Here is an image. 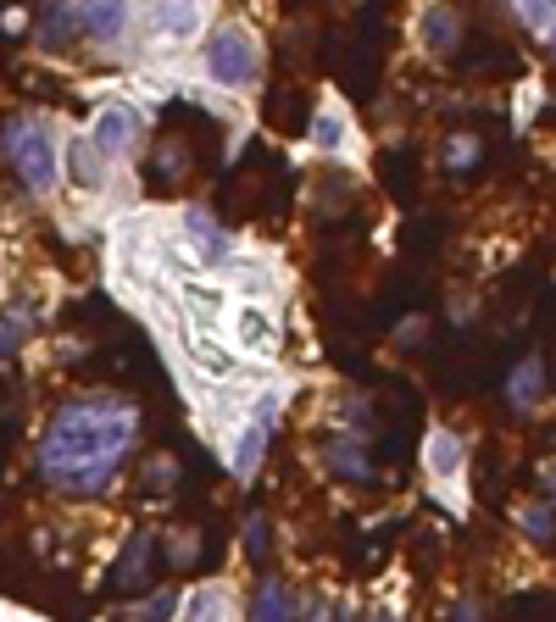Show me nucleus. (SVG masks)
<instances>
[{"instance_id":"nucleus-1","label":"nucleus","mask_w":556,"mask_h":622,"mask_svg":"<svg viewBox=\"0 0 556 622\" xmlns=\"http://www.w3.org/2000/svg\"><path fill=\"white\" fill-rule=\"evenodd\" d=\"M134 406L123 401H78L62 406L56 422L39 440V472L45 484H56L62 495H101L112 484V472L128 456L134 440Z\"/></svg>"},{"instance_id":"nucleus-2","label":"nucleus","mask_w":556,"mask_h":622,"mask_svg":"<svg viewBox=\"0 0 556 622\" xmlns=\"http://www.w3.org/2000/svg\"><path fill=\"white\" fill-rule=\"evenodd\" d=\"M0 145H7V156L23 173L28 189H39V195H45V189L56 183V134H51V123H45V117H12L7 134H0Z\"/></svg>"},{"instance_id":"nucleus-3","label":"nucleus","mask_w":556,"mask_h":622,"mask_svg":"<svg viewBox=\"0 0 556 622\" xmlns=\"http://www.w3.org/2000/svg\"><path fill=\"white\" fill-rule=\"evenodd\" d=\"M206 67L217 84H251L256 73V51H251V39L240 28H217L212 34V51H206Z\"/></svg>"},{"instance_id":"nucleus-4","label":"nucleus","mask_w":556,"mask_h":622,"mask_svg":"<svg viewBox=\"0 0 556 622\" xmlns=\"http://www.w3.org/2000/svg\"><path fill=\"white\" fill-rule=\"evenodd\" d=\"M78 23H84L89 39H117L123 23H128V7H123V0H84Z\"/></svg>"},{"instance_id":"nucleus-5","label":"nucleus","mask_w":556,"mask_h":622,"mask_svg":"<svg viewBox=\"0 0 556 622\" xmlns=\"http://www.w3.org/2000/svg\"><path fill=\"white\" fill-rule=\"evenodd\" d=\"M128 139H134V112H123V106L101 112V123H96V151H101V156H117V151H128Z\"/></svg>"},{"instance_id":"nucleus-6","label":"nucleus","mask_w":556,"mask_h":622,"mask_svg":"<svg viewBox=\"0 0 556 622\" xmlns=\"http://www.w3.org/2000/svg\"><path fill=\"white\" fill-rule=\"evenodd\" d=\"M251 622H290V595H285V584H267V589L256 595Z\"/></svg>"},{"instance_id":"nucleus-7","label":"nucleus","mask_w":556,"mask_h":622,"mask_svg":"<svg viewBox=\"0 0 556 622\" xmlns=\"http://www.w3.org/2000/svg\"><path fill=\"white\" fill-rule=\"evenodd\" d=\"M240 340H245L251 351H267V345H273V322H267V312H240Z\"/></svg>"},{"instance_id":"nucleus-8","label":"nucleus","mask_w":556,"mask_h":622,"mask_svg":"<svg viewBox=\"0 0 556 622\" xmlns=\"http://www.w3.org/2000/svg\"><path fill=\"white\" fill-rule=\"evenodd\" d=\"M429 467H434V472H445V478H451V472H456V467H462V445H456V440H451V434H434V440H429Z\"/></svg>"},{"instance_id":"nucleus-9","label":"nucleus","mask_w":556,"mask_h":622,"mask_svg":"<svg viewBox=\"0 0 556 622\" xmlns=\"http://www.w3.org/2000/svg\"><path fill=\"white\" fill-rule=\"evenodd\" d=\"M529 395H540V367L534 361H523L513 372V406H529Z\"/></svg>"},{"instance_id":"nucleus-10","label":"nucleus","mask_w":556,"mask_h":622,"mask_svg":"<svg viewBox=\"0 0 556 622\" xmlns=\"http://www.w3.org/2000/svg\"><path fill=\"white\" fill-rule=\"evenodd\" d=\"M162 23H167L173 34H190V28H195V7H190V0H167V7H162Z\"/></svg>"},{"instance_id":"nucleus-11","label":"nucleus","mask_w":556,"mask_h":622,"mask_svg":"<svg viewBox=\"0 0 556 622\" xmlns=\"http://www.w3.org/2000/svg\"><path fill=\"white\" fill-rule=\"evenodd\" d=\"M190 622H228V606L217 595H195L190 600Z\"/></svg>"},{"instance_id":"nucleus-12","label":"nucleus","mask_w":556,"mask_h":622,"mask_svg":"<svg viewBox=\"0 0 556 622\" xmlns=\"http://www.w3.org/2000/svg\"><path fill=\"white\" fill-rule=\"evenodd\" d=\"M513 12H518L523 23H534V28H540V23H551V17H556V0H513Z\"/></svg>"},{"instance_id":"nucleus-13","label":"nucleus","mask_w":556,"mask_h":622,"mask_svg":"<svg viewBox=\"0 0 556 622\" xmlns=\"http://www.w3.org/2000/svg\"><path fill=\"white\" fill-rule=\"evenodd\" d=\"M73 173H78V183H84V189H96V183H101V167H96V156H89V145L73 156Z\"/></svg>"},{"instance_id":"nucleus-14","label":"nucleus","mask_w":556,"mask_h":622,"mask_svg":"<svg viewBox=\"0 0 556 622\" xmlns=\"http://www.w3.org/2000/svg\"><path fill=\"white\" fill-rule=\"evenodd\" d=\"M317 145H323V151H334V145H340V117H334V112H323V117H317Z\"/></svg>"},{"instance_id":"nucleus-15","label":"nucleus","mask_w":556,"mask_h":622,"mask_svg":"<svg viewBox=\"0 0 556 622\" xmlns=\"http://www.w3.org/2000/svg\"><path fill=\"white\" fill-rule=\"evenodd\" d=\"M190 233L201 239L206 251H217V233H212V223H206V212H190Z\"/></svg>"},{"instance_id":"nucleus-16","label":"nucleus","mask_w":556,"mask_h":622,"mask_svg":"<svg viewBox=\"0 0 556 622\" xmlns=\"http://www.w3.org/2000/svg\"><path fill=\"white\" fill-rule=\"evenodd\" d=\"M62 39H67V7L56 0V7H51V45H62Z\"/></svg>"},{"instance_id":"nucleus-17","label":"nucleus","mask_w":556,"mask_h":622,"mask_svg":"<svg viewBox=\"0 0 556 622\" xmlns=\"http://www.w3.org/2000/svg\"><path fill=\"white\" fill-rule=\"evenodd\" d=\"M551 45H556V28H551Z\"/></svg>"}]
</instances>
